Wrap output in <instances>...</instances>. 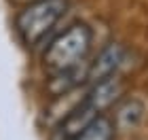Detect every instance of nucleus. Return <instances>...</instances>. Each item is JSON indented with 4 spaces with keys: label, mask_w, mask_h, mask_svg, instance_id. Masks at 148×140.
Returning <instances> with one entry per match:
<instances>
[{
    "label": "nucleus",
    "mask_w": 148,
    "mask_h": 140,
    "mask_svg": "<svg viewBox=\"0 0 148 140\" xmlns=\"http://www.w3.org/2000/svg\"><path fill=\"white\" fill-rule=\"evenodd\" d=\"M125 59V47L119 43L108 45L106 49L95 57V62H91V66L87 68V77L89 81H102V79L116 74V68L121 66V62Z\"/></svg>",
    "instance_id": "4"
},
{
    "label": "nucleus",
    "mask_w": 148,
    "mask_h": 140,
    "mask_svg": "<svg viewBox=\"0 0 148 140\" xmlns=\"http://www.w3.org/2000/svg\"><path fill=\"white\" fill-rule=\"evenodd\" d=\"M114 128H116V125H114L108 117L99 115L72 140H112L114 138Z\"/></svg>",
    "instance_id": "6"
},
{
    "label": "nucleus",
    "mask_w": 148,
    "mask_h": 140,
    "mask_svg": "<svg viewBox=\"0 0 148 140\" xmlns=\"http://www.w3.org/2000/svg\"><path fill=\"white\" fill-rule=\"evenodd\" d=\"M95 117H99V112L93 108L91 104H87L83 100V102H80L76 108H72L68 115H66V119L62 121V125H59V130H57L59 138L62 140H72L76 134H80Z\"/></svg>",
    "instance_id": "5"
},
{
    "label": "nucleus",
    "mask_w": 148,
    "mask_h": 140,
    "mask_svg": "<svg viewBox=\"0 0 148 140\" xmlns=\"http://www.w3.org/2000/svg\"><path fill=\"white\" fill-rule=\"evenodd\" d=\"M85 77H87V72L83 74V72H80V64H78V66H74V68L55 72V74H53V81H51V85H49V89L55 93V96H62V93L70 91L74 85H78Z\"/></svg>",
    "instance_id": "7"
},
{
    "label": "nucleus",
    "mask_w": 148,
    "mask_h": 140,
    "mask_svg": "<svg viewBox=\"0 0 148 140\" xmlns=\"http://www.w3.org/2000/svg\"><path fill=\"white\" fill-rule=\"evenodd\" d=\"M121 93H123V81L116 74H110V77L102 79V81L93 83V87L85 96V102L91 104L97 112H102L116 102L121 98Z\"/></svg>",
    "instance_id": "3"
},
{
    "label": "nucleus",
    "mask_w": 148,
    "mask_h": 140,
    "mask_svg": "<svg viewBox=\"0 0 148 140\" xmlns=\"http://www.w3.org/2000/svg\"><path fill=\"white\" fill-rule=\"evenodd\" d=\"M142 112H144V106L138 100H127L116 112V125L123 130H129L142 119Z\"/></svg>",
    "instance_id": "8"
},
{
    "label": "nucleus",
    "mask_w": 148,
    "mask_h": 140,
    "mask_svg": "<svg viewBox=\"0 0 148 140\" xmlns=\"http://www.w3.org/2000/svg\"><path fill=\"white\" fill-rule=\"evenodd\" d=\"M91 43H93V32L87 23L70 26L49 45V49L45 53V68L51 74H55V72L78 66L89 53Z\"/></svg>",
    "instance_id": "1"
},
{
    "label": "nucleus",
    "mask_w": 148,
    "mask_h": 140,
    "mask_svg": "<svg viewBox=\"0 0 148 140\" xmlns=\"http://www.w3.org/2000/svg\"><path fill=\"white\" fill-rule=\"evenodd\" d=\"M68 11V0H34L17 15V32L25 45H36Z\"/></svg>",
    "instance_id": "2"
}]
</instances>
